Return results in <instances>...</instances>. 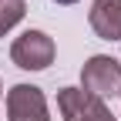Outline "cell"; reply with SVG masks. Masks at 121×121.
Wrapping results in <instances>:
<instances>
[{
	"label": "cell",
	"instance_id": "6da1fadb",
	"mask_svg": "<svg viewBox=\"0 0 121 121\" xmlns=\"http://www.w3.org/2000/svg\"><path fill=\"white\" fill-rule=\"evenodd\" d=\"M54 40L44 34V30H24V34L10 44V60L20 71H44L54 64Z\"/></svg>",
	"mask_w": 121,
	"mask_h": 121
},
{
	"label": "cell",
	"instance_id": "7a4b0ae2",
	"mask_svg": "<svg viewBox=\"0 0 121 121\" xmlns=\"http://www.w3.org/2000/svg\"><path fill=\"white\" fill-rule=\"evenodd\" d=\"M81 91H87V94L94 98H108V94H118L121 91V64L114 57L108 54H94L84 60L81 67Z\"/></svg>",
	"mask_w": 121,
	"mask_h": 121
},
{
	"label": "cell",
	"instance_id": "3957f363",
	"mask_svg": "<svg viewBox=\"0 0 121 121\" xmlns=\"http://www.w3.org/2000/svg\"><path fill=\"white\" fill-rule=\"evenodd\" d=\"M57 108L64 114V121H114L108 104L81 87H64L57 94Z\"/></svg>",
	"mask_w": 121,
	"mask_h": 121
},
{
	"label": "cell",
	"instance_id": "277c9868",
	"mask_svg": "<svg viewBox=\"0 0 121 121\" xmlns=\"http://www.w3.org/2000/svg\"><path fill=\"white\" fill-rule=\"evenodd\" d=\"M7 118L10 121H51L44 91L34 84H13L7 91Z\"/></svg>",
	"mask_w": 121,
	"mask_h": 121
},
{
	"label": "cell",
	"instance_id": "5b68a950",
	"mask_svg": "<svg viewBox=\"0 0 121 121\" xmlns=\"http://www.w3.org/2000/svg\"><path fill=\"white\" fill-rule=\"evenodd\" d=\"M87 20L101 40H121V0H94Z\"/></svg>",
	"mask_w": 121,
	"mask_h": 121
},
{
	"label": "cell",
	"instance_id": "8992f818",
	"mask_svg": "<svg viewBox=\"0 0 121 121\" xmlns=\"http://www.w3.org/2000/svg\"><path fill=\"white\" fill-rule=\"evenodd\" d=\"M24 13H27L24 0H0V37H4L13 24H20Z\"/></svg>",
	"mask_w": 121,
	"mask_h": 121
},
{
	"label": "cell",
	"instance_id": "52a82bcc",
	"mask_svg": "<svg viewBox=\"0 0 121 121\" xmlns=\"http://www.w3.org/2000/svg\"><path fill=\"white\" fill-rule=\"evenodd\" d=\"M54 4H64V7H67V4H78V0H54Z\"/></svg>",
	"mask_w": 121,
	"mask_h": 121
},
{
	"label": "cell",
	"instance_id": "ba28073f",
	"mask_svg": "<svg viewBox=\"0 0 121 121\" xmlns=\"http://www.w3.org/2000/svg\"><path fill=\"white\" fill-rule=\"evenodd\" d=\"M0 91H4V84H0Z\"/></svg>",
	"mask_w": 121,
	"mask_h": 121
},
{
	"label": "cell",
	"instance_id": "9c48e42d",
	"mask_svg": "<svg viewBox=\"0 0 121 121\" xmlns=\"http://www.w3.org/2000/svg\"><path fill=\"white\" fill-rule=\"evenodd\" d=\"M118 94H121V91H118Z\"/></svg>",
	"mask_w": 121,
	"mask_h": 121
}]
</instances>
